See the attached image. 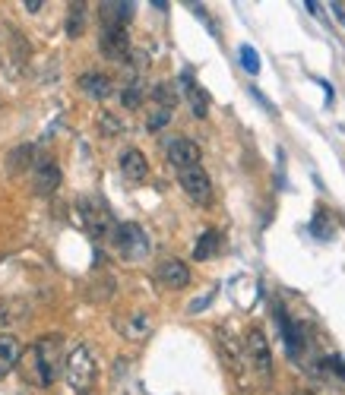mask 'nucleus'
Masks as SVG:
<instances>
[{
    "label": "nucleus",
    "mask_w": 345,
    "mask_h": 395,
    "mask_svg": "<svg viewBox=\"0 0 345 395\" xmlns=\"http://www.w3.org/2000/svg\"><path fill=\"white\" fill-rule=\"evenodd\" d=\"M114 326H118V332L124 335V339H133V341H143L146 335L152 332V320L143 313V310H133V313H121L118 320H114Z\"/></svg>",
    "instance_id": "nucleus-10"
},
{
    "label": "nucleus",
    "mask_w": 345,
    "mask_h": 395,
    "mask_svg": "<svg viewBox=\"0 0 345 395\" xmlns=\"http://www.w3.org/2000/svg\"><path fill=\"white\" fill-rule=\"evenodd\" d=\"M181 86H184L187 104H190L194 117H206L209 114V95H206V89H200V86H197L190 76H184V79H181Z\"/></svg>",
    "instance_id": "nucleus-16"
},
{
    "label": "nucleus",
    "mask_w": 345,
    "mask_h": 395,
    "mask_svg": "<svg viewBox=\"0 0 345 395\" xmlns=\"http://www.w3.org/2000/svg\"><path fill=\"white\" fill-rule=\"evenodd\" d=\"M301 395H314V392H301Z\"/></svg>",
    "instance_id": "nucleus-31"
},
{
    "label": "nucleus",
    "mask_w": 345,
    "mask_h": 395,
    "mask_svg": "<svg viewBox=\"0 0 345 395\" xmlns=\"http://www.w3.org/2000/svg\"><path fill=\"white\" fill-rule=\"evenodd\" d=\"M215 250H219V231H203L194 247V259H209Z\"/></svg>",
    "instance_id": "nucleus-18"
},
{
    "label": "nucleus",
    "mask_w": 345,
    "mask_h": 395,
    "mask_svg": "<svg viewBox=\"0 0 345 395\" xmlns=\"http://www.w3.org/2000/svg\"><path fill=\"white\" fill-rule=\"evenodd\" d=\"M26 10L29 13H38V10H42V0H26Z\"/></svg>",
    "instance_id": "nucleus-29"
},
{
    "label": "nucleus",
    "mask_w": 345,
    "mask_h": 395,
    "mask_svg": "<svg viewBox=\"0 0 345 395\" xmlns=\"http://www.w3.org/2000/svg\"><path fill=\"white\" fill-rule=\"evenodd\" d=\"M121 102H124V108H139L143 104V89H139V82H130L124 92H121Z\"/></svg>",
    "instance_id": "nucleus-23"
},
{
    "label": "nucleus",
    "mask_w": 345,
    "mask_h": 395,
    "mask_svg": "<svg viewBox=\"0 0 345 395\" xmlns=\"http://www.w3.org/2000/svg\"><path fill=\"white\" fill-rule=\"evenodd\" d=\"M83 3H70V13H67V35L70 38H79L83 32V22H86V13H83Z\"/></svg>",
    "instance_id": "nucleus-19"
},
{
    "label": "nucleus",
    "mask_w": 345,
    "mask_h": 395,
    "mask_svg": "<svg viewBox=\"0 0 345 395\" xmlns=\"http://www.w3.org/2000/svg\"><path fill=\"white\" fill-rule=\"evenodd\" d=\"M121 174H124V180H130V184H143V180L149 178V162H146L143 152L139 149L121 152Z\"/></svg>",
    "instance_id": "nucleus-11"
},
{
    "label": "nucleus",
    "mask_w": 345,
    "mask_h": 395,
    "mask_svg": "<svg viewBox=\"0 0 345 395\" xmlns=\"http://www.w3.org/2000/svg\"><path fill=\"white\" fill-rule=\"evenodd\" d=\"M98 10H102V29H124L133 20V3H124V0H111Z\"/></svg>",
    "instance_id": "nucleus-12"
},
{
    "label": "nucleus",
    "mask_w": 345,
    "mask_h": 395,
    "mask_svg": "<svg viewBox=\"0 0 345 395\" xmlns=\"http://www.w3.org/2000/svg\"><path fill=\"white\" fill-rule=\"evenodd\" d=\"M29 158H32V146H20V149L10 152V158H7L10 174H20L22 168H29Z\"/></svg>",
    "instance_id": "nucleus-20"
},
{
    "label": "nucleus",
    "mask_w": 345,
    "mask_h": 395,
    "mask_svg": "<svg viewBox=\"0 0 345 395\" xmlns=\"http://www.w3.org/2000/svg\"><path fill=\"white\" fill-rule=\"evenodd\" d=\"M63 370H67V361H63V335H42L22 355V376H26V382H32L38 389L54 386Z\"/></svg>",
    "instance_id": "nucleus-1"
},
{
    "label": "nucleus",
    "mask_w": 345,
    "mask_h": 395,
    "mask_svg": "<svg viewBox=\"0 0 345 395\" xmlns=\"http://www.w3.org/2000/svg\"><path fill=\"white\" fill-rule=\"evenodd\" d=\"M241 67L247 73H260V54H256L250 45H241Z\"/></svg>",
    "instance_id": "nucleus-25"
},
{
    "label": "nucleus",
    "mask_w": 345,
    "mask_h": 395,
    "mask_svg": "<svg viewBox=\"0 0 345 395\" xmlns=\"http://www.w3.org/2000/svg\"><path fill=\"white\" fill-rule=\"evenodd\" d=\"M102 127H105V130H111V133H118V130H121V127H118V121H111V117H102Z\"/></svg>",
    "instance_id": "nucleus-28"
},
{
    "label": "nucleus",
    "mask_w": 345,
    "mask_h": 395,
    "mask_svg": "<svg viewBox=\"0 0 345 395\" xmlns=\"http://www.w3.org/2000/svg\"><path fill=\"white\" fill-rule=\"evenodd\" d=\"M219 351H222V357H225V364H228V370H235V373H241V364H244V351H241V345H238V341H231L235 339V335H228V329L222 326L219 332Z\"/></svg>",
    "instance_id": "nucleus-15"
},
{
    "label": "nucleus",
    "mask_w": 345,
    "mask_h": 395,
    "mask_svg": "<svg viewBox=\"0 0 345 395\" xmlns=\"http://www.w3.org/2000/svg\"><path fill=\"white\" fill-rule=\"evenodd\" d=\"M152 98L159 102V108H174V102H178V95H174V89L168 82H159V86L152 89Z\"/></svg>",
    "instance_id": "nucleus-22"
},
{
    "label": "nucleus",
    "mask_w": 345,
    "mask_h": 395,
    "mask_svg": "<svg viewBox=\"0 0 345 395\" xmlns=\"http://www.w3.org/2000/svg\"><path fill=\"white\" fill-rule=\"evenodd\" d=\"M79 89H83L89 98H108V95H111V79H108L105 73H95V70H89V73L79 76Z\"/></svg>",
    "instance_id": "nucleus-17"
},
{
    "label": "nucleus",
    "mask_w": 345,
    "mask_h": 395,
    "mask_svg": "<svg viewBox=\"0 0 345 395\" xmlns=\"http://www.w3.org/2000/svg\"><path fill=\"white\" fill-rule=\"evenodd\" d=\"M155 275H159V281L165 288H184L187 281H190V269H187V263H181V259H165V263L155 269Z\"/></svg>",
    "instance_id": "nucleus-13"
},
{
    "label": "nucleus",
    "mask_w": 345,
    "mask_h": 395,
    "mask_svg": "<svg viewBox=\"0 0 345 395\" xmlns=\"http://www.w3.org/2000/svg\"><path fill=\"white\" fill-rule=\"evenodd\" d=\"M326 370H332V373H336V376H342V380H345V357H326Z\"/></svg>",
    "instance_id": "nucleus-27"
},
{
    "label": "nucleus",
    "mask_w": 345,
    "mask_h": 395,
    "mask_svg": "<svg viewBox=\"0 0 345 395\" xmlns=\"http://www.w3.org/2000/svg\"><path fill=\"white\" fill-rule=\"evenodd\" d=\"M332 10H336L339 22H342V26H345V7H342V3H332Z\"/></svg>",
    "instance_id": "nucleus-30"
},
{
    "label": "nucleus",
    "mask_w": 345,
    "mask_h": 395,
    "mask_svg": "<svg viewBox=\"0 0 345 395\" xmlns=\"http://www.w3.org/2000/svg\"><path fill=\"white\" fill-rule=\"evenodd\" d=\"M168 121H171V108H155V111L149 114V121H146V127L155 133V130H162Z\"/></svg>",
    "instance_id": "nucleus-26"
},
{
    "label": "nucleus",
    "mask_w": 345,
    "mask_h": 395,
    "mask_svg": "<svg viewBox=\"0 0 345 395\" xmlns=\"http://www.w3.org/2000/svg\"><path fill=\"white\" fill-rule=\"evenodd\" d=\"M63 376H67L70 389H73L76 395H89L92 389H95L98 367H95V361H92L89 348L79 345V348H73V351H70V357H67V370H63Z\"/></svg>",
    "instance_id": "nucleus-3"
},
{
    "label": "nucleus",
    "mask_w": 345,
    "mask_h": 395,
    "mask_svg": "<svg viewBox=\"0 0 345 395\" xmlns=\"http://www.w3.org/2000/svg\"><path fill=\"white\" fill-rule=\"evenodd\" d=\"M26 313V304L20 300H0V323H20Z\"/></svg>",
    "instance_id": "nucleus-21"
},
{
    "label": "nucleus",
    "mask_w": 345,
    "mask_h": 395,
    "mask_svg": "<svg viewBox=\"0 0 345 395\" xmlns=\"http://www.w3.org/2000/svg\"><path fill=\"white\" fill-rule=\"evenodd\" d=\"M244 355H247V364L254 367V373L260 376V380H266V382L273 380V351H270V341H266V335H263L260 326L247 329Z\"/></svg>",
    "instance_id": "nucleus-4"
},
{
    "label": "nucleus",
    "mask_w": 345,
    "mask_h": 395,
    "mask_svg": "<svg viewBox=\"0 0 345 395\" xmlns=\"http://www.w3.org/2000/svg\"><path fill=\"white\" fill-rule=\"evenodd\" d=\"M79 218H83V228L92 234L95 240H114L118 231V222L111 215L108 203L102 196H86L79 199Z\"/></svg>",
    "instance_id": "nucleus-2"
},
{
    "label": "nucleus",
    "mask_w": 345,
    "mask_h": 395,
    "mask_svg": "<svg viewBox=\"0 0 345 395\" xmlns=\"http://www.w3.org/2000/svg\"><path fill=\"white\" fill-rule=\"evenodd\" d=\"M61 187V168H57L54 158H38L32 168V190L38 193V196H51V193Z\"/></svg>",
    "instance_id": "nucleus-7"
},
{
    "label": "nucleus",
    "mask_w": 345,
    "mask_h": 395,
    "mask_svg": "<svg viewBox=\"0 0 345 395\" xmlns=\"http://www.w3.org/2000/svg\"><path fill=\"white\" fill-rule=\"evenodd\" d=\"M168 162L178 171L194 168V164H200V146H197L194 139H184V137L171 139V143H168Z\"/></svg>",
    "instance_id": "nucleus-9"
},
{
    "label": "nucleus",
    "mask_w": 345,
    "mask_h": 395,
    "mask_svg": "<svg viewBox=\"0 0 345 395\" xmlns=\"http://www.w3.org/2000/svg\"><path fill=\"white\" fill-rule=\"evenodd\" d=\"M311 228H314V234H317L320 240H330V238H332V228H330V222H326V212H323V209L314 212Z\"/></svg>",
    "instance_id": "nucleus-24"
},
{
    "label": "nucleus",
    "mask_w": 345,
    "mask_h": 395,
    "mask_svg": "<svg viewBox=\"0 0 345 395\" xmlns=\"http://www.w3.org/2000/svg\"><path fill=\"white\" fill-rule=\"evenodd\" d=\"M22 361V348L10 332H0V380Z\"/></svg>",
    "instance_id": "nucleus-14"
},
{
    "label": "nucleus",
    "mask_w": 345,
    "mask_h": 395,
    "mask_svg": "<svg viewBox=\"0 0 345 395\" xmlns=\"http://www.w3.org/2000/svg\"><path fill=\"white\" fill-rule=\"evenodd\" d=\"M98 48H102V54L111 57V61L127 63L130 61V35H127V29H102Z\"/></svg>",
    "instance_id": "nucleus-8"
},
{
    "label": "nucleus",
    "mask_w": 345,
    "mask_h": 395,
    "mask_svg": "<svg viewBox=\"0 0 345 395\" xmlns=\"http://www.w3.org/2000/svg\"><path fill=\"white\" fill-rule=\"evenodd\" d=\"M114 247L121 250L124 259H143L149 253V240H146V231L137 225V222H121L118 231H114Z\"/></svg>",
    "instance_id": "nucleus-5"
},
{
    "label": "nucleus",
    "mask_w": 345,
    "mask_h": 395,
    "mask_svg": "<svg viewBox=\"0 0 345 395\" xmlns=\"http://www.w3.org/2000/svg\"><path fill=\"white\" fill-rule=\"evenodd\" d=\"M181 190L194 199L197 206H206L209 199H213V184H209V174L200 168V164L181 171Z\"/></svg>",
    "instance_id": "nucleus-6"
}]
</instances>
